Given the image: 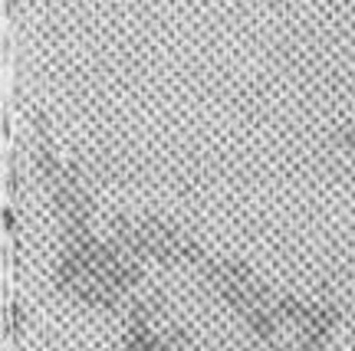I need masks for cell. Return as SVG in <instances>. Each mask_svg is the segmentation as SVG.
I'll return each mask as SVG.
<instances>
[{"label":"cell","mask_w":355,"mask_h":351,"mask_svg":"<svg viewBox=\"0 0 355 351\" xmlns=\"http://www.w3.org/2000/svg\"><path fill=\"white\" fill-rule=\"evenodd\" d=\"M243 318H247V325L254 328V332L266 341V345H273V341H277V339H273V335H277V322H273V315L266 312V309L254 305V309H250V312L243 315Z\"/></svg>","instance_id":"obj_1"},{"label":"cell","mask_w":355,"mask_h":351,"mask_svg":"<svg viewBox=\"0 0 355 351\" xmlns=\"http://www.w3.org/2000/svg\"><path fill=\"white\" fill-rule=\"evenodd\" d=\"M339 145H343V148H355V122L339 132Z\"/></svg>","instance_id":"obj_2"}]
</instances>
